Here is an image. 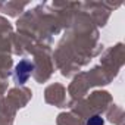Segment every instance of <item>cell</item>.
Instances as JSON below:
<instances>
[{"label":"cell","mask_w":125,"mask_h":125,"mask_svg":"<svg viewBox=\"0 0 125 125\" xmlns=\"http://www.w3.org/2000/svg\"><path fill=\"white\" fill-rule=\"evenodd\" d=\"M87 125H104V121H103L102 116L94 115V116H91V118L87 121Z\"/></svg>","instance_id":"2"},{"label":"cell","mask_w":125,"mask_h":125,"mask_svg":"<svg viewBox=\"0 0 125 125\" xmlns=\"http://www.w3.org/2000/svg\"><path fill=\"white\" fill-rule=\"evenodd\" d=\"M27 63H28L27 60H22L21 63L16 66V78H19V77H21V74H24V75H22V84L28 80V77H30V74H31V69H32V65H30V66L25 69Z\"/></svg>","instance_id":"1"}]
</instances>
